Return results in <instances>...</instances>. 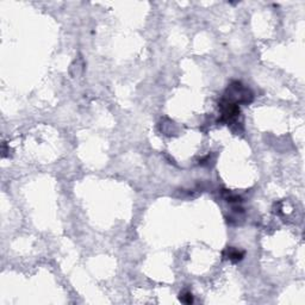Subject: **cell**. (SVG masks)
Here are the masks:
<instances>
[{"mask_svg": "<svg viewBox=\"0 0 305 305\" xmlns=\"http://www.w3.org/2000/svg\"><path fill=\"white\" fill-rule=\"evenodd\" d=\"M180 300L183 302V303H186V304H190V303L193 302V297H192V294L190 292H185L183 293V296L180 294Z\"/></svg>", "mask_w": 305, "mask_h": 305, "instance_id": "cell-1", "label": "cell"}, {"mask_svg": "<svg viewBox=\"0 0 305 305\" xmlns=\"http://www.w3.org/2000/svg\"><path fill=\"white\" fill-rule=\"evenodd\" d=\"M243 257V253H240V252H237V250H234L231 254H229V259L232 260V261H240L241 259Z\"/></svg>", "mask_w": 305, "mask_h": 305, "instance_id": "cell-2", "label": "cell"}]
</instances>
